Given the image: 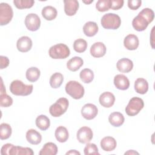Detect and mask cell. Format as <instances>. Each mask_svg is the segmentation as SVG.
<instances>
[{
	"mask_svg": "<svg viewBox=\"0 0 155 155\" xmlns=\"http://www.w3.org/2000/svg\"><path fill=\"white\" fill-rule=\"evenodd\" d=\"M148 24L149 22L148 21L139 14L134 17L132 21V25L133 28L138 31H144L147 28Z\"/></svg>",
	"mask_w": 155,
	"mask_h": 155,
	"instance_id": "16",
	"label": "cell"
},
{
	"mask_svg": "<svg viewBox=\"0 0 155 155\" xmlns=\"http://www.w3.org/2000/svg\"><path fill=\"white\" fill-rule=\"evenodd\" d=\"M66 154H73V155L78 154V155H80L81 153H80L79 151L75 150H70L69 151L67 152V153H66Z\"/></svg>",
	"mask_w": 155,
	"mask_h": 155,
	"instance_id": "44",
	"label": "cell"
},
{
	"mask_svg": "<svg viewBox=\"0 0 155 155\" xmlns=\"http://www.w3.org/2000/svg\"><path fill=\"white\" fill-rule=\"evenodd\" d=\"M0 62H1L0 68L1 69L5 68L9 65V59L6 56H0Z\"/></svg>",
	"mask_w": 155,
	"mask_h": 155,
	"instance_id": "43",
	"label": "cell"
},
{
	"mask_svg": "<svg viewBox=\"0 0 155 155\" xmlns=\"http://www.w3.org/2000/svg\"><path fill=\"white\" fill-rule=\"evenodd\" d=\"M99 30L97 24L95 22L88 21L86 22L83 27V31L85 36L92 37L96 35Z\"/></svg>",
	"mask_w": 155,
	"mask_h": 155,
	"instance_id": "22",
	"label": "cell"
},
{
	"mask_svg": "<svg viewBox=\"0 0 155 155\" xmlns=\"http://www.w3.org/2000/svg\"><path fill=\"white\" fill-rule=\"evenodd\" d=\"M12 133L10 125L6 123H2L0 125V138L1 140L8 139Z\"/></svg>",
	"mask_w": 155,
	"mask_h": 155,
	"instance_id": "33",
	"label": "cell"
},
{
	"mask_svg": "<svg viewBox=\"0 0 155 155\" xmlns=\"http://www.w3.org/2000/svg\"><path fill=\"white\" fill-rule=\"evenodd\" d=\"M13 11L12 7L7 3L0 4V24L5 25L8 24L12 19Z\"/></svg>",
	"mask_w": 155,
	"mask_h": 155,
	"instance_id": "7",
	"label": "cell"
},
{
	"mask_svg": "<svg viewBox=\"0 0 155 155\" xmlns=\"http://www.w3.org/2000/svg\"><path fill=\"white\" fill-rule=\"evenodd\" d=\"M87 48V42L85 40L79 38L74 41L73 43V48L78 53L84 52Z\"/></svg>",
	"mask_w": 155,
	"mask_h": 155,
	"instance_id": "34",
	"label": "cell"
},
{
	"mask_svg": "<svg viewBox=\"0 0 155 155\" xmlns=\"http://www.w3.org/2000/svg\"><path fill=\"white\" fill-rule=\"evenodd\" d=\"M34 152L29 147L13 145L9 153V155H33Z\"/></svg>",
	"mask_w": 155,
	"mask_h": 155,
	"instance_id": "25",
	"label": "cell"
},
{
	"mask_svg": "<svg viewBox=\"0 0 155 155\" xmlns=\"http://www.w3.org/2000/svg\"><path fill=\"white\" fill-rule=\"evenodd\" d=\"M16 47L19 51L23 53L27 52L31 48L32 41L28 36H22L17 41Z\"/></svg>",
	"mask_w": 155,
	"mask_h": 155,
	"instance_id": "12",
	"label": "cell"
},
{
	"mask_svg": "<svg viewBox=\"0 0 155 155\" xmlns=\"http://www.w3.org/2000/svg\"><path fill=\"white\" fill-rule=\"evenodd\" d=\"M101 147L105 151H113L117 145V142L115 139L111 136H106L101 140Z\"/></svg>",
	"mask_w": 155,
	"mask_h": 155,
	"instance_id": "19",
	"label": "cell"
},
{
	"mask_svg": "<svg viewBox=\"0 0 155 155\" xmlns=\"http://www.w3.org/2000/svg\"><path fill=\"white\" fill-rule=\"evenodd\" d=\"M84 154H99L98 152V148L96 144L92 143H87L84 150Z\"/></svg>",
	"mask_w": 155,
	"mask_h": 155,
	"instance_id": "39",
	"label": "cell"
},
{
	"mask_svg": "<svg viewBox=\"0 0 155 155\" xmlns=\"http://www.w3.org/2000/svg\"><path fill=\"white\" fill-rule=\"evenodd\" d=\"M54 135L56 140L61 143L65 142L69 137L67 129L63 126H59L56 129Z\"/></svg>",
	"mask_w": 155,
	"mask_h": 155,
	"instance_id": "28",
	"label": "cell"
},
{
	"mask_svg": "<svg viewBox=\"0 0 155 155\" xmlns=\"http://www.w3.org/2000/svg\"><path fill=\"white\" fill-rule=\"evenodd\" d=\"M25 25L27 28L31 31L38 30L41 25V20L38 15L30 13L27 15L25 19Z\"/></svg>",
	"mask_w": 155,
	"mask_h": 155,
	"instance_id": "8",
	"label": "cell"
},
{
	"mask_svg": "<svg viewBox=\"0 0 155 155\" xmlns=\"http://www.w3.org/2000/svg\"><path fill=\"white\" fill-rule=\"evenodd\" d=\"M111 0H99L96 4V9L101 12L108 11L111 7Z\"/></svg>",
	"mask_w": 155,
	"mask_h": 155,
	"instance_id": "36",
	"label": "cell"
},
{
	"mask_svg": "<svg viewBox=\"0 0 155 155\" xmlns=\"http://www.w3.org/2000/svg\"><path fill=\"white\" fill-rule=\"evenodd\" d=\"M66 93L74 99H81L85 93L84 87L78 81H70L65 87Z\"/></svg>",
	"mask_w": 155,
	"mask_h": 155,
	"instance_id": "4",
	"label": "cell"
},
{
	"mask_svg": "<svg viewBox=\"0 0 155 155\" xmlns=\"http://www.w3.org/2000/svg\"><path fill=\"white\" fill-rule=\"evenodd\" d=\"M14 145L12 144V143H6L4 144L2 148H1V154L2 155H9V153L10 151L12 148V147Z\"/></svg>",
	"mask_w": 155,
	"mask_h": 155,
	"instance_id": "42",
	"label": "cell"
},
{
	"mask_svg": "<svg viewBox=\"0 0 155 155\" xmlns=\"http://www.w3.org/2000/svg\"><path fill=\"white\" fill-rule=\"evenodd\" d=\"M79 76L83 82L89 84L94 79V73L89 68H84L80 72Z\"/></svg>",
	"mask_w": 155,
	"mask_h": 155,
	"instance_id": "32",
	"label": "cell"
},
{
	"mask_svg": "<svg viewBox=\"0 0 155 155\" xmlns=\"http://www.w3.org/2000/svg\"><path fill=\"white\" fill-rule=\"evenodd\" d=\"M107 48L105 44L101 42L94 43L90 48V53L94 58H101L106 53Z\"/></svg>",
	"mask_w": 155,
	"mask_h": 155,
	"instance_id": "13",
	"label": "cell"
},
{
	"mask_svg": "<svg viewBox=\"0 0 155 155\" xmlns=\"http://www.w3.org/2000/svg\"><path fill=\"white\" fill-rule=\"evenodd\" d=\"M110 3H111L110 8L114 10H117L123 7L124 1L123 0H111Z\"/></svg>",
	"mask_w": 155,
	"mask_h": 155,
	"instance_id": "41",
	"label": "cell"
},
{
	"mask_svg": "<svg viewBox=\"0 0 155 155\" xmlns=\"http://www.w3.org/2000/svg\"><path fill=\"white\" fill-rule=\"evenodd\" d=\"M116 67L121 73H128L132 70L133 68V63L130 59L124 58L117 61Z\"/></svg>",
	"mask_w": 155,
	"mask_h": 155,
	"instance_id": "18",
	"label": "cell"
},
{
	"mask_svg": "<svg viewBox=\"0 0 155 155\" xmlns=\"http://www.w3.org/2000/svg\"><path fill=\"white\" fill-rule=\"evenodd\" d=\"M36 127L42 131L47 130L50 125V121L49 118L44 114L38 116L36 119Z\"/></svg>",
	"mask_w": 155,
	"mask_h": 155,
	"instance_id": "29",
	"label": "cell"
},
{
	"mask_svg": "<svg viewBox=\"0 0 155 155\" xmlns=\"http://www.w3.org/2000/svg\"><path fill=\"white\" fill-rule=\"evenodd\" d=\"M64 81V76L61 73H53L50 79V85L53 88H58Z\"/></svg>",
	"mask_w": 155,
	"mask_h": 155,
	"instance_id": "31",
	"label": "cell"
},
{
	"mask_svg": "<svg viewBox=\"0 0 155 155\" xmlns=\"http://www.w3.org/2000/svg\"><path fill=\"white\" fill-rule=\"evenodd\" d=\"M84 64L83 59L79 56H74L71 58L67 63V68L71 71L78 70Z\"/></svg>",
	"mask_w": 155,
	"mask_h": 155,
	"instance_id": "24",
	"label": "cell"
},
{
	"mask_svg": "<svg viewBox=\"0 0 155 155\" xmlns=\"http://www.w3.org/2000/svg\"><path fill=\"white\" fill-rule=\"evenodd\" d=\"M64 12L67 16L74 15L79 8V2L76 0H64Z\"/></svg>",
	"mask_w": 155,
	"mask_h": 155,
	"instance_id": "14",
	"label": "cell"
},
{
	"mask_svg": "<svg viewBox=\"0 0 155 155\" xmlns=\"http://www.w3.org/2000/svg\"><path fill=\"white\" fill-rule=\"evenodd\" d=\"M68 105V99L65 97H61L50 107L49 112L53 117H59L65 113Z\"/></svg>",
	"mask_w": 155,
	"mask_h": 155,
	"instance_id": "5",
	"label": "cell"
},
{
	"mask_svg": "<svg viewBox=\"0 0 155 155\" xmlns=\"http://www.w3.org/2000/svg\"><path fill=\"white\" fill-rule=\"evenodd\" d=\"M114 84L116 88L121 90H127L130 87V81L127 76L119 74L114 78Z\"/></svg>",
	"mask_w": 155,
	"mask_h": 155,
	"instance_id": "15",
	"label": "cell"
},
{
	"mask_svg": "<svg viewBox=\"0 0 155 155\" xmlns=\"http://www.w3.org/2000/svg\"><path fill=\"white\" fill-rule=\"evenodd\" d=\"M48 54L53 59H62L70 56V50L67 45L60 43L51 46L48 50Z\"/></svg>",
	"mask_w": 155,
	"mask_h": 155,
	"instance_id": "2",
	"label": "cell"
},
{
	"mask_svg": "<svg viewBox=\"0 0 155 155\" xmlns=\"http://www.w3.org/2000/svg\"><path fill=\"white\" fill-rule=\"evenodd\" d=\"M58 153L57 145L53 142H47L44 144L39 152V155H56Z\"/></svg>",
	"mask_w": 155,
	"mask_h": 155,
	"instance_id": "26",
	"label": "cell"
},
{
	"mask_svg": "<svg viewBox=\"0 0 155 155\" xmlns=\"http://www.w3.org/2000/svg\"><path fill=\"white\" fill-rule=\"evenodd\" d=\"M13 3L17 8L24 9L32 7L35 1L33 0H14Z\"/></svg>",
	"mask_w": 155,
	"mask_h": 155,
	"instance_id": "35",
	"label": "cell"
},
{
	"mask_svg": "<svg viewBox=\"0 0 155 155\" xmlns=\"http://www.w3.org/2000/svg\"><path fill=\"white\" fill-rule=\"evenodd\" d=\"M139 14L142 15V16H143L148 21L149 24L151 23L153 21L154 18V12L153 11V10H151V8H143L139 13Z\"/></svg>",
	"mask_w": 155,
	"mask_h": 155,
	"instance_id": "37",
	"label": "cell"
},
{
	"mask_svg": "<svg viewBox=\"0 0 155 155\" xmlns=\"http://www.w3.org/2000/svg\"><path fill=\"white\" fill-rule=\"evenodd\" d=\"M93 2V0H91V1H83V2H84V3H85V4H90L91 2Z\"/></svg>",
	"mask_w": 155,
	"mask_h": 155,
	"instance_id": "47",
	"label": "cell"
},
{
	"mask_svg": "<svg viewBox=\"0 0 155 155\" xmlns=\"http://www.w3.org/2000/svg\"><path fill=\"white\" fill-rule=\"evenodd\" d=\"M139 41L137 36L133 34L127 35L124 41V47L128 50H135L137 48Z\"/></svg>",
	"mask_w": 155,
	"mask_h": 155,
	"instance_id": "17",
	"label": "cell"
},
{
	"mask_svg": "<svg viewBox=\"0 0 155 155\" xmlns=\"http://www.w3.org/2000/svg\"><path fill=\"white\" fill-rule=\"evenodd\" d=\"M58 15L57 10L50 5L45 6L42 10V16L47 21H52Z\"/></svg>",
	"mask_w": 155,
	"mask_h": 155,
	"instance_id": "27",
	"label": "cell"
},
{
	"mask_svg": "<svg viewBox=\"0 0 155 155\" xmlns=\"http://www.w3.org/2000/svg\"><path fill=\"white\" fill-rule=\"evenodd\" d=\"M40 70L35 67H31L26 71L25 76L27 79L31 82H35L38 80L40 77Z\"/></svg>",
	"mask_w": 155,
	"mask_h": 155,
	"instance_id": "30",
	"label": "cell"
},
{
	"mask_svg": "<svg viewBox=\"0 0 155 155\" xmlns=\"http://www.w3.org/2000/svg\"><path fill=\"white\" fill-rule=\"evenodd\" d=\"M93 136L92 130L88 127H82L77 131L76 137L78 140L82 143H89Z\"/></svg>",
	"mask_w": 155,
	"mask_h": 155,
	"instance_id": "9",
	"label": "cell"
},
{
	"mask_svg": "<svg viewBox=\"0 0 155 155\" xmlns=\"http://www.w3.org/2000/svg\"><path fill=\"white\" fill-rule=\"evenodd\" d=\"M139 154V153L134 151V150H129L128 151L125 153V154Z\"/></svg>",
	"mask_w": 155,
	"mask_h": 155,
	"instance_id": "46",
	"label": "cell"
},
{
	"mask_svg": "<svg viewBox=\"0 0 155 155\" xmlns=\"http://www.w3.org/2000/svg\"><path fill=\"white\" fill-rule=\"evenodd\" d=\"M134 90L140 94H145L148 90V83L143 78H137L134 82Z\"/></svg>",
	"mask_w": 155,
	"mask_h": 155,
	"instance_id": "23",
	"label": "cell"
},
{
	"mask_svg": "<svg viewBox=\"0 0 155 155\" xmlns=\"http://www.w3.org/2000/svg\"><path fill=\"white\" fill-rule=\"evenodd\" d=\"M33 89V85H26L20 80L13 81L10 85V92L16 96H28L32 93Z\"/></svg>",
	"mask_w": 155,
	"mask_h": 155,
	"instance_id": "1",
	"label": "cell"
},
{
	"mask_svg": "<svg viewBox=\"0 0 155 155\" xmlns=\"http://www.w3.org/2000/svg\"><path fill=\"white\" fill-rule=\"evenodd\" d=\"M125 120L124 115L120 112L111 113L108 117V121L110 124L115 127L121 126Z\"/></svg>",
	"mask_w": 155,
	"mask_h": 155,
	"instance_id": "21",
	"label": "cell"
},
{
	"mask_svg": "<svg viewBox=\"0 0 155 155\" xmlns=\"http://www.w3.org/2000/svg\"><path fill=\"white\" fill-rule=\"evenodd\" d=\"M99 101L100 104L102 107L105 108H110L114 105L115 97L112 93L110 91H105L100 95Z\"/></svg>",
	"mask_w": 155,
	"mask_h": 155,
	"instance_id": "11",
	"label": "cell"
},
{
	"mask_svg": "<svg viewBox=\"0 0 155 155\" xmlns=\"http://www.w3.org/2000/svg\"><path fill=\"white\" fill-rule=\"evenodd\" d=\"M13 104L12 98L6 93L0 95V105L1 107H8Z\"/></svg>",
	"mask_w": 155,
	"mask_h": 155,
	"instance_id": "38",
	"label": "cell"
},
{
	"mask_svg": "<svg viewBox=\"0 0 155 155\" xmlns=\"http://www.w3.org/2000/svg\"><path fill=\"white\" fill-rule=\"evenodd\" d=\"M142 4L140 0H128V7L133 10H136L138 9Z\"/></svg>",
	"mask_w": 155,
	"mask_h": 155,
	"instance_id": "40",
	"label": "cell"
},
{
	"mask_svg": "<svg viewBox=\"0 0 155 155\" xmlns=\"http://www.w3.org/2000/svg\"><path fill=\"white\" fill-rule=\"evenodd\" d=\"M26 139L32 145H38L42 140V136L36 130L30 129L26 133Z\"/></svg>",
	"mask_w": 155,
	"mask_h": 155,
	"instance_id": "20",
	"label": "cell"
},
{
	"mask_svg": "<svg viewBox=\"0 0 155 155\" xmlns=\"http://www.w3.org/2000/svg\"><path fill=\"white\" fill-rule=\"evenodd\" d=\"M143 101L138 97H132L125 108V112L130 116H134L137 114L143 108Z\"/></svg>",
	"mask_w": 155,
	"mask_h": 155,
	"instance_id": "6",
	"label": "cell"
},
{
	"mask_svg": "<svg viewBox=\"0 0 155 155\" xmlns=\"http://www.w3.org/2000/svg\"><path fill=\"white\" fill-rule=\"evenodd\" d=\"M101 23L103 28L105 29L116 30L120 26L121 19L119 15L109 13L102 17Z\"/></svg>",
	"mask_w": 155,
	"mask_h": 155,
	"instance_id": "3",
	"label": "cell"
},
{
	"mask_svg": "<svg viewBox=\"0 0 155 155\" xmlns=\"http://www.w3.org/2000/svg\"><path fill=\"white\" fill-rule=\"evenodd\" d=\"M97 113V108L93 104H86L81 109V114L87 120L93 119L96 117Z\"/></svg>",
	"mask_w": 155,
	"mask_h": 155,
	"instance_id": "10",
	"label": "cell"
},
{
	"mask_svg": "<svg viewBox=\"0 0 155 155\" xmlns=\"http://www.w3.org/2000/svg\"><path fill=\"white\" fill-rule=\"evenodd\" d=\"M6 91H5V87L4 86V84H3V82H2V80L1 79V94H4V93H5Z\"/></svg>",
	"mask_w": 155,
	"mask_h": 155,
	"instance_id": "45",
	"label": "cell"
}]
</instances>
